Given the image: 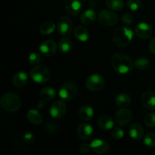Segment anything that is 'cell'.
Listing matches in <instances>:
<instances>
[{
    "mask_svg": "<svg viewBox=\"0 0 155 155\" xmlns=\"http://www.w3.org/2000/svg\"><path fill=\"white\" fill-rule=\"evenodd\" d=\"M144 123L146 127L152 128L155 127V113H149L145 117Z\"/></svg>",
    "mask_w": 155,
    "mask_h": 155,
    "instance_id": "31",
    "label": "cell"
},
{
    "mask_svg": "<svg viewBox=\"0 0 155 155\" xmlns=\"http://www.w3.org/2000/svg\"><path fill=\"white\" fill-rule=\"evenodd\" d=\"M64 8L66 12L71 15H77L83 8L81 0H65Z\"/></svg>",
    "mask_w": 155,
    "mask_h": 155,
    "instance_id": "14",
    "label": "cell"
},
{
    "mask_svg": "<svg viewBox=\"0 0 155 155\" xmlns=\"http://www.w3.org/2000/svg\"><path fill=\"white\" fill-rule=\"evenodd\" d=\"M45 130L48 133H50V134H54V133H55L58 130L57 125H56L53 121L51 120L48 121V122H47V124H45Z\"/></svg>",
    "mask_w": 155,
    "mask_h": 155,
    "instance_id": "35",
    "label": "cell"
},
{
    "mask_svg": "<svg viewBox=\"0 0 155 155\" xmlns=\"http://www.w3.org/2000/svg\"><path fill=\"white\" fill-rule=\"evenodd\" d=\"M0 104L6 111L15 112L21 107V101L16 94L8 92L2 96L0 99Z\"/></svg>",
    "mask_w": 155,
    "mask_h": 155,
    "instance_id": "3",
    "label": "cell"
},
{
    "mask_svg": "<svg viewBox=\"0 0 155 155\" xmlns=\"http://www.w3.org/2000/svg\"><path fill=\"white\" fill-rule=\"evenodd\" d=\"M77 133L79 139L83 141H88L93 136V129L89 124H81L77 127Z\"/></svg>",
    "mask_w": 155,
    "mask_h": 155,
    "instance_id": "12",
    "label": "cell"
},
{
    "mask_svg": "<svg viewBox=\"0 0 155 155\" xmlns=\"http://www.w3.org/2000/svg\"><path fill=\"white\" fill-rule=\"evenodd\" d=\"M96 13L93 9H86L80 16V21L85 25H91L96 20Z\"/></svg>",
    "mask_w": 155,
    "mask_h": 155,
    "instance_id": "18",
    "label": "cell"
},
{
    "mask_svg": "<svg viewBox=\"0 0 155 155\" xmlns=\"http://www.w3.org/2000/svg\"><path fill=\"white\" fill-rule=\"evenodd\" d=\"M73 45L71 40L67 38H63L61 39L58 42V48L60 50L61 52L66 54V53H69L70 51L72 50Z\"/></svg>",
    "mask_w": 155,
    "mask_h": 155,
    "instance_id": "26",
    "label": "cell"
},
{
    "mask_svg": "<svg viewBox=\"0 0 155 155\" xmlns=\"http://www.w3.org/2000/svg\"><path fill=\"white\" fill-rule=\"evenodd\" d=\"M115 103L118 107H126L131 103V98L128 94L120 93L115 97Z\"/></svg>",
    "mask_w": 155,
    "mask_h": 155,
    "instance_id": "23",
    "label": "cell"
},
{
    "mask_svg": "<svg viewBox=\"0 0 155 155\" xmlns=\"http://www.w3.org/2000/svg\"><path fill=\"white\" fill-rule=\"evenodd\" d=\"M55 24L52 21H45L40 26V33L42 35H49L55 30Z\"/></svg>",
    "mask_w": 155,
    "mask_h": 155,
    "instance_id": "28",
    "label": "cell"
},
{
    "mask_svg": "<svg viewBox=\"0 0 155 155\" xmlns=\"http://www.w3.org/2000/svg\"><path fill=\"white\" fill-rule=\"evenodd\" d=\"M40 96L45 101H51L56 96V92L51 87H44L40 92Z\"/></svg>",
    "mask_w": 155,
    "mask_h": 155,
    "instance_id": "25",
    "label": "cell"
},
{
    "mask_svg": "<svg viewBox=\"0 0 155 155\" xmlns=\"http://www.w3.org/2000/svg\"><path fill=\"white\" fill-rule=\"evenodd\" d=\"M44 106H45V103H44V101H39V102L37 103V107L39 109L42 108V107H44Z\"/></svg>",
    "mask_w": 155,
    "mask_h": 155,
    "instance_id": "40",
    "label": "cell"
},
{
    "mask_svg": "<svg viewBox=\"0 0 155 155\" xmlns=\"http://www.w3.org/2000/svg\"><path fill=\"white\" fill-rule=\"evenodd\" d=\"M144 144L148 147L155 146V133H150L144 137Z\"/></svg>",
    "mask_w": 155,
    "mask_h": 155,
    "instance_id": "30",
    "label": "cell"
},
{
    "mask_svg": "<svg viewBox=\"0 0 155 155\" xmlns=\"http://www.w3.org/2000/svg\"><path fill=\"white\" fill-rule=\"evenodd\" d=\"M32 80L37 83H45L50 80L51 74L47 68L42 65H36L30 72Z\"/></svg>",
    "mask_w": 155,
    "mask_h": 155,
    "instance_id": "4",
    "label": "cell"
},
{
    "mask_svg": "<svg viewBox=\"0 0 155 155\" xmlns=\"http://www.w3.org/2000/svg\"><path fill=\"white\" fill-rule=\"evenodd\" d=\"M94 115V110L91 106L88 104L82 106L79 110V117L82 120L89 121L92 120Z\"/></svg>",
    "mask_w": 155,
    "mask_h": 155,
    "instance_id": "21",
    "label": "cell"
},
{
    "mask_svg": "<svg viewBox=\"0 0 155 155\" xmlns=\"http://www.w3.org/2000/svg\"><path fill=\"white\" fill-rule=\"evenodd\" d=\"M124 136V131L120 127H116L112 130L111 136L116 140L121 139Z\"/></svg>",
    "mask_w": 155,
    "mask_h": 155,
    "instance_id": "32",
    "label": "cell"
},
{
    "mask_svg": "<svg viewBox=\"0 0 155 155\" xmlns=\"http://www.w3.org/2000/svg\"><path fill=\"white\" fill-rule=\"evenodd\" d=\"M79 149H80V151H81L82 153H83V154H86V153H88L89 151H90L91 147L90 145H88V144L83 143L80 145Z\"/></svg>",
    "mask_w": 155,
    "mask_h": 155,
    "instance_id": "38",
    "label": "cell"
},
{
    "mask_svg": "<svg viewBox=\"0 0 155 155\" xmlns=\"http://www.w3.org/2000/svg\"><path fill=\"white\" fill-rule=\"evenodd\" d=\"M141 102L145 108L155 110V93L151 91L144 92L141 97Z\"/></svg>",
    "mask_w": 155,
    "mask_h": 155,
    "instance_id": "16",
    "label": "cell"
},
{
    "mask_svg": "<svg viewBox=\"0 0 155 155\" xmlns=\"http://www.w3.org/2000/svg\"><path fill=\"white\" fill-rule=\"evenodd\" d=\"M143 127L140 124H138V123L132 124L129 128V135L132 139H135V140H139V139H142V137L143 136Z\"/></svg>",
    "mask_w": 155,
    "mask_h": 155,
    "instance_id": "17",
    "label": "cell"
},
{
    "mask_svg": "<svg viewBox=\"0 0 155 155\" xmlns=\"http://www.w3.org/2000/svg\"><path fill=\"white\" fill-rule=\"evenodd\" d=\"M111 64L114 71L122 75L130 73L134 66L132 59L127 54L120 52L113 54L111 58Z\"/></svg>",
    "mask_w": 155,
    "mask_h": 155,
    "instance_id": "1",
    "label": "cell"
},
{
    "mask_svg": "<svg viewBox=\"0 0 155 155\" xmlns=\"http://www.w3.org/2000/svg\"><path fill=\"white\" fill-rule=\"evenodd\" d=\"M118 17L114 12L103 10L98 15V21L104 27H111L117 23Z\"/></svg>",
    "mask_w": 155,
    "mask_h": 155,
    "instance_id": "7",
    "label": "cell"
},
{
    "mask_svg": "<svg viewBox=\"0 0 155 155\" xmlns=\"http://www.w3.org/2000/svg\"><path fill=\"white\" fill-rule=\"evenodd\" d=\"M27 120L34 125H40L42 123V116L36 110H33V109L29 110L27 112Z\"/></svg>",
    "mask_w": 155,
    "mask_h": 155,
    "instance_id": "24",
    "label": "cell"
},
{
    "mask_svg": "<svg viewBox=\"0 0 155 155\" xmlns=\"http://www.w3.org/2000/svg\"><path fill=\"white\" fill-rule=\"evenodd\" d=\"M28 81V76L26 73L20 71L18 72L12 78V83L17 88H22L25 86Z\"/></svg>",
    "mask_w": 155,
    "mask_h": 155,
    "instance_id": "19",
    "label": "cell"
},
{
    "mask_svg": "<svg viewBox=\"0 0 155 155\" xmlns=\"http://www.w3.org/2000/svg\"><path fill=\"white\" fill-rule=\"evenodd\" d=\"M50 114L55 119L62 118L67 113V106L62 101H56L50 107Z\"/></svg>",
    "mask_w": 155,
    "mask_h": 155,
    "instance_id": "10",
    "label": "cell"
},
{
    "mask_svg": "<svg viewBox=\"0 0 155 155\" xmlns=\"http://www.w3.org/2000/svg\"><path fill=\"white\" fill-rule=\"evenodd\" d=\"M74 36L81 42H86L89 38V31L83 26H77L74 29Z\"/></svg>",
    "mask_w": 155,
    "mask_h": 155,
    "instance_id": "22",
    "label": "cell"
},
{
    "mask_svg": "<svg viewBox=\"0 0 155 155\" xmlns=\"http://www.w3.org/2000/svg\"><path fill=\"white\" fill-rule=\"evenodd\" d=\"M133 119V114L131 110L126 107H121L115 114V121L120 127H124L130 124Z\"/></svg>",
    "mask_w": 155,
    "mask_h": 155,
    "instance_id": "9",
    "label": "cell"
},
{
    "mask_svg": "<svg viewBox=\"0 0 155 155\" xmlns=\"http://www.w3.org/2000/svg\"><path fill=\"white\" fill-rule=\"evenodd\" d=\"M77 92V87L75 83L71 81L65 82L61 85L59 89L58 95L63 100L69 101L75 97Z\"/></svg>",
    "mask_w": 155,
    "mask_h": 155,
    "instance_id": "5",
    "label": "cell"
},
{
    "mask_svg": "<svg viewBox=\"0 0 155 155\" xmlns=\"http://www.w3.org/2000/svg\"><path fill=\"white\" fill-rule=\"evenodd\" d=\"M122 22L125 24H131L133 22V17L131 14L126 13L122 16Z\"/></svg>",
    "mask_w": 155,
    "mask_h": 155,
    "instance_id": "36",
    "label": "cell"
},
{
    "mask_svg": "<svg viewBox=\"0 0 155 155\" xmlns=\"http://www.w3.org/2000/svg\"><path fill=\"white\" fill-rule=\"evenodd\" d=\"M98 127L103 131H109L114 127V120L108 116H101L98 120Z\"/></svg>",
    "mask_w": 155,
    "mask_h": 155,
    "instance_id": "20",
    "label": "cell"
},
{
    "mask_svg": "<svg viewBox=\"0 0 155 155\" xmlns=\"http://www.w3.org/2000/svg\"><path fill=\"white\" fill-rule=\"evenodd\" d=\"M133 39V32L127 27H119L113 35L114 43L119 48H124L131 43Z\"/></svg>",
    "mask_w": 155,
    "mask_h": 155,
    "instance_id": "2",
    "label": "cell"
},
{
    "mask_svg": "<svg viewBox=\"0 0 155 155\" xmlns=\"http://www.w3.org/2000/svg\"><path fill=\"white\" fill-rule=\"evenodd\" d=\"M135 32L138 37L141 39H148L152 35L153 30L149 24L145 22H141L136 25Z\"/></svg>",
    "mask_w": 155,
    "mask_h": 155,
    "instance_id": "13",
    "label": "cell"
},
{
    "mask_svg": "<svg viewBox=\"0 0 155 155\" xmlns=\"http://www.w3.org/2000/svg\"><path fill=\"white\" fill-rule=\"evenodd\" d=\"M149 50L152 54H155V36L151 40L149 43Z\"/></svg>",
    "mask_w": 155,
    "mask_h": 155,
    "instance_id": "39",
    "label": "cell"
},
{
    "mask_svg": "<svg viewBox=\"0 0 155 155\" xmlns=\"http://www.w3.org/2000/svg\"><path fill=\"white\" fill-rule=\"evenodd\" d=\"M106 5L112 11L119 12L124 6V0H106Z\"/></svg>",
    "mask_w": 155,
    "mask_h": 155,
    "instance_id": "29",
    "label": "cell"
},
{
    "mask_svg": "<svg viewBox=\"0 0 155 155\" xmlns=\"http://www.w3.org/2000/svg\"><path fill=\"white\" fill-rule=\"evenodd\" d=\"M134 66L139 71H145L150 67V61L146 57H139L135 61Z\"/></svg>",
    "mask_w": 155,
    "mask_h": 155,
    "instance_id": "27",
    "label": "cell"
},
{
    "mask_svg": "<svg viewBox=\"0 0 155 155\" xmlns=\"http://www.w3.org/2000/svg\"><path fill=\"white\" fill-rule=\"evenodd\" d=\"M41 61V56L39 53L33 52L29 55V62L32 65L39 64Z\"/></svg>",
    "mask_w": 155,
    "mask_h": 155,
    "instance_id": "34",
    "label": "cell"
},
{
    "mask_svg": "<svg viewBox=\"0 0 155 155\" xmlns=\"http://www.w3.org/2000/svg\"><path fill=\"white\" fill-rule=\"evenodd\" d=\"M127 5L129 9L136 12L140 8L141 1L140 0H129Z\"/></svg>",
    "mask_w": 155,
    "mask_h": 155,
    "instance_id": "33",
    "label": "cell"
},
{
    "mask_svg": "<svg viewBox=\"0 0 155 155\" xmlns=\"http://www.w3.org/2000/svg\"><path fill=\"white\" fill-rule=\"evenodd\" d=\"M104 79L99 74H92L86 80V87L92 92H98L104 87Z\"/></svg>",
    "mask_w": 155,
    "mask_h": 155,
    "instance_id": "6",
    "label": "cell"
},
{
    "mask_svg": "<svg viewBox=\"0 0 155 155\" xmlns=\"http://www.w3.org/2000/svg\"><path fill=\"white\" fill-rule=\"evenodd\" d=\"M58 45H57L54 41L46 40L42 42L39 46V51L41 54H42L45 57H50L52 56L57 51V48Z\"/></svg>",
    "mask_w": 155,
    "mask_h": 155,
    "instance_id": "11",
    "label": "cell"
},
{
    "mask_svg": "<svg viewBox=\"0 0 155 155\" xmlns=\"http://www.w3.org/2000/svg\"><path fill=\"white\" fill-rule=\"evenodd\" d=\"M91 149L98 154H107L109 151V145L107 142L101 139H95L90 144Z\"/></svg>",
    "mask_w": 155,
    "mask_h": 155,
    "instance_id": "15",
    "label": "cell"
},
{
    "mask_svg": "<svg viewBox=\"0 0 155 155\" xmlns=\"http://www.w3.org/2000/svg\"><path fill=\"white\" fill-rule=\"evenodd\" d=\"M73 28L72 20L68 16H63L59 18L57 24L58 33L63 36H70Z\"/></svg>",
    "mask_w": 155,
    "mask_h": 155,
    "instance_id": "8",
    "label": "cell"
},
{
    "mask_svg": "<svg viewBox=\"0 0 155 155\" xmlns=\"http://www.w3.org/2000/svg\"><path fill=\"white\" fill-rule=\"evenodd\" d=\"M24 140L27 144H31L34 142L35 136L32 133H27L24 136Z\"/></svg>",
    "mask_w": 155,
    "mask_h": 155,
    "instance_id": "37",
    "label": "cell"
}]
</instances>
